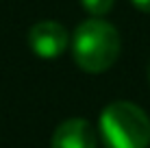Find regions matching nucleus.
I'll list each match as a JSON object with an SVG mask.
<instances>
[{
    "mask_svg": "<svg viewBox=\"0 0 150 148\" xmlns=\"http://www.w3.org/2000/svg\"><path fill=\"white\" fill-rule=\"evenodd\" d=\"M148 79H150V65H148Z\"/></svg>",
    "mask_w": 150,
    "mask_h": 148,
    "instance_id": "0eeeda50",
    "label": "nucleus"
},
{
    "mask_svg": "<svg viewBox=\"0 0 150 148\" xmlns=\"http://www.w3.org/2000/svg\"><path fill=\"white\" fill-rule=\"evenodd\" d=\"M100 135L107 148H148L150 118L135 103L115 100L100 113Z\"/></svg>",
    "mask_w": 150,
    "mask_h": 148,
    "instance_id": "f03ea898",
    "label": "nucleus"
},
{
    "mask_svg": "<svg viewBox=\"0 0 150 148\" xmlns=\"http://www.w3.org/2000/svg\"><path fill=\"white\" fill-rule=\"evenodd\" d=\"M133 4H135L137 9H142V11L150 13V0H133Z\"/></svg>",
    "mask_w": 150,
    "mask_h": 148,
    "instance_id": "423d86ee",
    "label": "nucleus"
},
{
    "mask_svg": "<svg viewBox=\"0 0 150 148\" xmlns=\"http://www.w3.org/2000/svg\"><path fill=\"white\" fill-rule=\"evenodd\" d=\"M70 35L63 24L54 20H41L28 30V46L39 59H57L65 52Z\"/></svg>",
    "mask_w": 150,
    "mask_h": 148,
    "instance_id": "7ed1b4c3",
    "label": "nucleus"
},
{
    "mask_svg": "<svg viewBox=\"0 0 150 148\" xmlns=\"http://www.w3.org/2000/svg\"><path fill=\"white\" fill-rule=\"evenodd\" d=\"M96 131L83 118H70L57 126L50 148H96Z\"/></svg>",
    "mask_w": 150,
    "mask_h": 148,
    "instance_id": "20e7f679",
    "label": "nucleus"
},
{
    "mask_svg": "<svg viewBox=\"0 0 150 148\" xmlns=\"http://www.w3.org/2000/svg\"><path fill=\"white\" fill-rule=\"evenodd\" d=\"M70 44L76 65L89 74H100L109 70L117 61L122 46L115 26H111L100 18H91L79 24Z\"/></svg>",
    "mask_w": 150,
    "mask_h": 148,
    "instance_id": "f257e3e1",
    "label": "nucleus"
},
{
    "mask_svg": "<svg viewBox=\"0 0 150 148\" xmlns=\"http://www.w3.org/2000/svg\"><path fill=\"white\" fill-rule=\"evenodd\" d=\"M81 2H83V7L91 15H96V18L109 13V9L113 7V0H81Z\"/></svg>",
    "mask_w": 150,
    "mask_h": 148,
    "instance_id": "39448f33",
    "label": "nucleus"
}]
</instances>
